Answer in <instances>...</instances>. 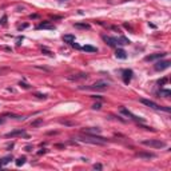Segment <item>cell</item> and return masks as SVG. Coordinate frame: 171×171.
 <instances>
[{
	"mask_svg": "<svg viewBox=\"0 0 171 171\" xmlns=\"http://www.w3.org/2000/svg\"><path fill=\"white\" fill-rule=\"evenodd\" d=\"M36 96L40 98V99H46V98H47V95H44V94H43V95H42V94H36Z\"/></svg>",
	"mask_w": 171,
	"mask_h": 171,
	"instance_id": "d4e9b609",
	"label": "cell"
},
{
	"mask_svg": "<svg viewBox=\"0 0 171 171\" xmlns=\"http://www.w3.org/2000/svg\"><path fill=\"white\" fill-rule=\"evenodd\" d=\"M82 50L86 52H96L98 51L96 47H92V46H84V47H82Z\"/></svg>",
	"mask_w": 171,
	"mask_h": 171,
	"instance_id": "e0dca14e",
	"label": "cell"
},
{
	"mask_svg": "<svg viewBox=\"0 0 171 171\" xmlns=\"http://www.w3.org/2000/svg\"><path fill=\"white\" fill-rule=\"evenodd\" d=\"M79 141L84 142V143H91V145H104L107 139L102 138V136H95L92 134H86V136H80Z\"/></svg>",
	"mask_w": 171,
	"mask_h": 171,
	"instance_id": "6da1fadb",
	"label": "cell"
},
{
	"mask_svg": "<svg viewBox=\"0 0 171 171\" xmlns=\"http://www.w3.org/2000/svg\"><path fill=\"white\" fill-rule=\"evenodd\" d=\"M83 132L84 134H100V130L99 128H86Z\"/></svg>",
	"mask_w": 171,
	"mask_h": 171,
	"instance_id": "ac0fdd59",
	"label": "cell"
},
{
	"mask_svg": "<svg viewBox=\"0 0 171 171\" xmlns=\"http://www.w3.org/2000/svg\"><path fill=\"white\" fill-rule=\"evenodd\" d=\"M138 156H145V158H154V154H138Z\"/></svg>",
	"mask_w": 171,
	"mask_h": 171,
	"instance_id": "7402d4cb",
	"label": "cell"
},
{
	"mask_svg": "<svg viewBox=\"0 0 171 171\" xmlns=\"http://www.w3.org/2000/svg\"><path fill=\"white\" fill-rule=\"evenodd\" d=\"M120 112H122V114H124L126 116H130V118L134 119V120H136V122H143V119H142V118H138V116H135V115L132 114L131 111L126 110V108H122V110H120Z\"/></svg>",
	"mask_w": 171,
	"mask_h": 171,
	"instance_id": "ba28073f",
	"label": "cell"
},
{
	"mask_svg": "<svg viewBox=\"0 0 171 171\" xmlns=\"http://www.w3.org/2000/svg\"><path fill=\"white\" fill-rule=\"evenodd\" d=\"M143 146H147V147H151V149H163L166 147V143L162 141H158V139H150V141H143L142 142Z\"/></svg>",
	"mask_w": 171,
	"mask_h": 171,
	"instance_id": "3957f363",
	"label": "cell"
},
{
	"mask_svg": "<svg viewBox=\"0 0 171 171\" xmlns=\"http://www.w3.org/2000/svg\"><path fill=\"white\" fill-rule=\"evenodd\" d=\"M5 136H7V138H13V136H26V138H28V134H27L24 130H16V131L8 132Z\"/></svg>",
	"mask_w": 171,
	"mask_h": 171,
	"instance_id": "8992f818",
	"label": "cell"
},
{
	"mask_svg": "<svg viewBox=\"0 0 171 171\" xmlns=\"http://www.w3.org/2000/svg\"><path fill=\"white\" fill-rule=\"evenodd\" d=\"M11 160H12V155H8V156L1 158V159H0V168H1V167H4L5 164H8Z\"/></svg>",
	"mask_w": 171,
	"mask_h": 171,
	"instance_id": "4fadbf2b",
	"label": "cell"
},
{
	"mask_svg": "<svg viewBox=\"0 0 171 171\" xmlns=\"http://www.w3.org/2000/svg\"><path fill=\"white\" fill-rule=\"evenodd\" d=\"M141 103H143L145 106L150 107V108H154V110H159V111H164V112H170V107H162V106L156 104L155 102L149 100V99H141Z\"/></svg>",
	"mask_w": 171,
	"mask_h": 171,
	"instance_id": "7a4b0ae2",
	"label": "cell"
},
{
	"mask_svg": "<svg viewBox=\"0 0 171 171\" xmlns=\"http://www.w3.org/2000/svg\"><path fill=\"white\" fill-rule=\"evenodd\" d=\"M75 27H78V28H86V30H88V28H90V26H88V24H80V23H76V24H75Z\"/></svg>",
	"mask_w": 171,
	"mask_h": 171,
	"instance_id": "ffe728a7",
	"label": "cell"
},
{
	"mask_svg": "<svg viewBox=\"0 0 171 171\" xmlns=\"http://www.w3.org/2000/svg\"><path fill=\"white\" fill-rule=\"evenodd\" d=\"M90 88H91V90H106V88H107V83H104V82H98V83L92 84Z\"/></svg>",
	"mask_w": 171,
	"mask_h": 171,
	"instance_id": "9c48e42d",
	"label": "cell"
},
{
	"mask_svg": "<svg viewBox=\"0 0 171 171\" xmlns=\"http://www.w3.org/2000/svg\"><path fill=\"white\" fill-rule=\"evenodd\" d=\"M159 96H163V98H170L171 96V91L170 90H160L158 92Z\"/></svg>",
	"mask_w": 171,
	"mask_h": 171,
	"instance_id": "5bb4252c",
	"label": "cell"
},
{
	"mask_svg": "<svg viewBox=\"0 0 171 171\" xmlns=\"http://www.w3.org/2000/svg\"><path fill=\"white\" fill-rule=\"evenodd\" d=\"M36 28H38V30H42V28H50V30H53L55 27H53L52 24H50V23H42V24H39Z\"/></svg>",
	"mask_w": 171,
	"mask_h": 171,
	"instance_id": "2e32d148",
	"label": "cell"
},
{
	"mask_svg": "<svg viewBox=\"0 0 171 171\" xmlns=\"http://www.w3.org/2000/svg\"><path fill=\"white\" fill-rule=\"evenodd\" d=\"M167 53L166 52H160V53H154V55H149V56H146V60L147 61H153V60H158V59H162L164 57Z\"/></svg>",
	"mask_w": 171,
	"mask_h": 171,
	"instance_id": "52a82bcc",
	"label": "cell"
},
{
	"mask_svg": "<svg viewBox=\"0 0 171 171\" xmlns=\"http://www.w3.org/2000/svg\"><path fill=\"white\" fill-rule=\"evenodd\" d=\"M42 122H43V120H42V119H39V120H36V122L32 123V126H38V124H40Z\"/></svg>",
	"mask_w": 171,
	"mask_h": 171,
	"instance_id": "484cf974",
	"label": "cell"
},
{
	"mask_svg": "<svg viewBox=\"0 0 171 171\" xmlns=\"http://www.w3.org/2000/svg\"><path fill=\"white\" fill-rule=\"evenodd\" d=\"M116 39V44L118 46H127V44H130V40L127 39V38H124V36H122V38H115Z\"/></svg>",
	"mask_w": 171,
	"mask_h": 171,
	"instance_id": "8fae6325",
	"label": "cell"
},
{
	"mask_svg": "<svg viewBox=\"0 0 171 171\" xmlns=\"http://www.w3.org/2000/svg\"><path fill=\"white\" fill-rule=\"evenodd\" d=\"M24 163H26V156H20V158L16 160V166L20 167V166H23Z\"/></svg>",
	"mask_w": 171,
	"mask_h": 171,
	"instance_id": "d6986e66",
	"label": "cell"
},
{
	"mask_svg": "<svg viewBox=\"0 0 171 171\" xmlns=\"http://www.w3.org/2000/svg\"><path fill=\"white\" fill-rule=\"evenodd\" d=\"M63 40H64L66 43L71 44V43H74L75 42V36L74 35H64L63 36Z\"/></svg>",
	"mask_w": 171,
	"mask_h": 171,
	"instance_id": "9a60e30c",
	"label": "cell"
},
{
	"mask_svg": "<svg viewBox=\"0 0 171 171\" xmlns=\"http://www.w3.org/2000/svg\"><path fill=\"white\" fill-rule=\"evenodd\" d=\"M103 39L108 43V46H111V47H116L118 44H116V39L115 38H110V36H103Z\"/></svg>",
	"mask_w": 171,
	"mask_h": 171,
	"instance_id": "7c38bea8",
	"label": "cell"
},
{
	"mask_svg": "<svg viewBox=\"0 0 171 171\" xmlns=\"http://www.w3.org/2000/svg\"><path fill=\"white\" fill-rule=\"evenodd\" d=\"M122 74H123V82H124L126 84H128L132 79V75H134L132 70H123Z\"/></svg>",
	"mask_w": 171,
	"mask_h": 171,
	"instance_id": "5b68a950",
	"label": "cell"
},
{
	"mask_svg": "<svg viewBox=\"0 0 171 171\" xmlns=\"http://www.w3.org/2000/svg\"><path fill=\"white\" fill-rule=\"evenodd\" d=\"M115 56L118 57V59H127V53H126L124 50L118 48L116 50V52H115Z\"/></svg>",
	"mask_w": 171,
	"mask_h": 171,
	"instance_id": "30bf717a",
	"label": "cell"
},
{
	"mask_svg": "<svg viewBox=\"0 0 171 171\" xmlns=\"http://www.w3.org/2000/svg\"><path fill=\"white\" fill-rule=\"evenodd\" d=\"M170 64H171L170 60H159L155 63L154 68H155V71H163V70H166V68H168Z\"/></svg>",
	"mask_w": 171,
	"mask_h": 171,
	"instance_id": "277c9868",
	"label": "cell"
},
{
	"mask_svg": "<svg viewBox=\"0 0 171 171\" xmlns=\"http://www.w3.org/2000/svg\"><path fill=\"white\" fill-rule=\"evenodd\" d=\"M94 168H95V170H102L103 166H102V164H94Z\"/></svg>",
	"mask_w": 171,
	"mask_h": 171,
	"instance_id": "cb8c5ba5",
	"label": "cell"
},
{
	"mask_svg": "<svg viewBox=\"0 0 171 171\" xmlns=\"http://www.w3.org/2000/svg\"><path fill=\"white\" fill-rule=\"evenodd\" d=\"M167 80H168V78H163V79H159V80H158V84H159V86H164V84L167 83Z\"/></svg>",
	"mask_w": 171,
	"mask_h": 171,
	"instance_id": "44dd1931",
	"label": "cell"
},
{
	"mask_svg": "<svg viewBox=\"0 0 171 171\" xmlns=\"http://www.w3.org/2000/svg\"><path fill=\"white\" fill-rule=\"evenodd\" d=\"M100 107H102L100 103H96V104L92 106V108H94V110H100Z\"/></svg>",
	"mask_w": 171,
	"mask_h": 171,
	"instance_id": "603a6c76",
	"label": "cell"
},
{
	"mask_svg": "<svg viewBox=\"0 0 171 171\" xmlns=\"http://www.w3.org/2000/svg\"><path fill=\"white\" fill-rule=\"evenodd\" d=\"M60 1H67V0H60Z\"/></svg>",
	"mask_w": 171,
	"mask_h": 171,
	"instance_id": "4316f807",
	"label": "cell"
}]
</instances>
